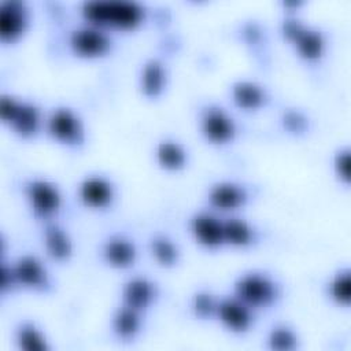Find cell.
Returning <instances> with one entry per match:
<instances>
[{"label": "cell", "mask_w": 351, "mask_h": 351, "mask_svg": "<svg viewBox=\"0 0 351 351\" xmlns=\"http://www.w3.org/2000/svg\"><path fill=\"white\" fill-rule=\"evenodd\" d=\"M78 15L82 21L115 33L140 27L147 22L149 8L140 0H82Z\"/></svg>", "instance_id": "cell-1"}, {"label": "cell", "mask_w": 351, "mask_h": 351, "mask_svg": "<svg viewBox=\"0 0 351 351\" xmlns=\"http://www.w3.org/2000/svg\"><path fill=\"white\" fill-rule=\"evenodd\" d=\"M45 111L33 99L3 90L0 95V122L14 136L30 140L44 133Z\"/></svg>", "instance_id": "cell-2"}, {"label": "cell", "mask_w": 351, "mask_h": 351, "mask_svg": "<svg viewBox=\"0 0 351 351\" xmlns=\"http://www.w3.org/2000/svg\"><path fill=\"white\" fill-rule=\"evenodd\" d=\"M230 293L248 304L255 311L271 308L282 299L284 287L270 271L263 269H247L232 281Z\"/></svg>", "instance_id": "cell-3"}, {"label": "cell", "mask_w": 351, "mask_h": 351, "mask_svg": "<svg viewBox=\"0 0 351 351\" xmlns=\"http://www.w3.org/2000/svg\"><path fill=\"white\" fill-rule=\"evenodd\" d=\"M280 33L306 63H317L326 53V33L319 26L306 22L293 11H288L281 18Z\"/></svg>", "instance_id": "cell-4"}, {"label": "cell", "mask_w": 351, "mask_h": 351, "mask_svg": "<svg viewBox=\"0 0 351 351\" xmlns=\"http://www.w3.org/2000/svg\"><path fill=\"white\" fill-rule=\"evenodd\" d=\"M21 195L30 214L41 222L56 219L64 208L62 186L47 176L32 174L21 181Z\"/></svg>", "instance_id": "cell-5"}, {"label": "cell", "mask_w": 351, "mask_h": 351, "mask_svg": "<svg viewBox=\"0 0 351 351\" xmlns=\"http://www.w3.org/2000/svg\"><path fill=\"white\" fill-rule=\"evenodd\" d=\"M66 49L80 59H101L115 48L114 33L90 22L78 19L64 33Z\"/></svg>", "instance_id": "cell-6"}, {"label": "cell", "mask_w": 351, "mask_h": 351, "mask_svg": "<svg viewBox=\"0 0 351 351\" xmlns=\"http://www.w3.org/2000/svg\"><path fill=\"white\" fill-rule=\"evenodd\" d=\"M44 133L67 148H81L88 138L84 117L77 108L64 103L55 104L45 111Z\"/></svg>", "instance_id": "cell-7"}, {"label": "cell", "mask_w": 351, "mask_h": 351, "mask_svg": "<svg viewBox=\"0 0 351 351\" xmlns=\"http://www.w3.org/2000/svg\"><path fill=\"white\" fill-rule=\"evenodd\" d=\"M197 132L200 137L217 147L234 143L240 136V123L232 111L217 101H208L197 110Z\"/></svg>", "instance_id": "cell-8"}, {"label": "cell", "mask_w": 351, "mask_h": 351, "mask_svg": "<svg viewBox=\"0 0 351 351\" xmlns=\"http://www.w3.org/2000/svg\"><path fill=\"white\" fill-rule=\"evenodd\" d=\"M7 263L15 288L32 292H49L53 284L51 270L45 261L34 252H21L12 258L1 255Z\"/></svg>", "instance_id": "cell-9"}, {"label": "cell", "mask_w": 351, "mask_h": 351, "mask_svg": "<svg viewBox=\"0 0 351 351\" xmlns=\"http://www.w3.org/2000/svg\"><path fill=\"white\" fill-rule=\"evenodd\" d=\"M206 206L219 214H237L252 200L251 188L234 178H219L207 185Z\"/></svg>", "instance_id": "cell-10"}, {"label": "cell", "mask_w": 351, "mask_h": 351, "mask_svg": "<svg viewBox=\"0 0 351 351\" xmlns=\"http://www.w3.org/2000/svg\"><path fill=\"white\" fill-rule=\"evenodd\" d=\"M75 197L86 210L106 211L115 204L118 186L110 176L100 171H89L75 184Z\"/></svg>", "instance_id": "cell-11"}, {"label": "cell", "mask_w": 351, "mask_h": 351, "mask_svg": "<svg viewBox=\"0 0 351 351\" xmlns=\"http://www.w3.org/2000/svg\"><path fill=\"white\" fill-rule=\"evenodd\" d=\"M186 232L191 239L203 250L217 251L225 247L223 240V214L207 206L192 211L186 221Z\"/></svg>", "instance_id": "cell-12"}, {"label": "cell", "mask_w": 351, "mask_h": 351, "mask_svg": "<svg viewBox=\"0 0 351 351\" xmlns=\"http://www.w3.org/2000/svg\"><path fill=\"white\" fill-rule=\"evenodd\" d=\"M99 259L114 270H129L140 258L137 241L125 232H111L99 243Z\"/></svg>", "instance_id": "cell-13"}, {"label": "cell", "mask_w": 351, "mask_h": 351, "mask_svg": "<svg viewBox=\"0 0 351 351\" xmlns=\"http://www.w3.org/2000/svg\"><path fill=\"white\" fill-rule=\"evenodd\" d=\"M33 10L27 0H0V43H19L32 29Z\"/></svg>", "instance_id": "cell-14"}, {"label": "cell", "mask_w": 351, "mask_h": 351, "mask_svg": "<svg viewBox=\"0 0 351 351\" xmlns=\"http://www.w3.org/2000/svg\"><path fill=\"white\" fill-rule=\"evenodd\" d=\"M213 321H217L226 332L243 336L255 326L256 311L233 293L219 295Z\"/></svg>", "instance_id": "cell-15"}, {"label": "cell", "mask_w": 351, "mask_h": 351, "mask_svg": "<svg viewBox=\"0 0 351 351\" xmlns=\"http://www.w3.org/2000/svg\"><path fill=\"white\" fill-rule=\"evenodd\" d=\"M118 298L119 303L147 314L159 302L160 287L148 274L134 273L121 282Z\"/></svg>", "instance_id": "cell-16"}, {"label": "cell", "mask_w": 351, "mask_h": 351, "mask_svg": "<svg viewBox=\"0 0 351 351\" xmlns=\"http://www.w3.org/2000/svg\"><path fill=\"white\" fill-rule=\"evenodd\" d=\"M228 95L236 108L247 112L263 110L271 100L269 88L259 80L250 77L234 78L229 84Z\"/></svg>", "instance_id": "cell-17"}, {"label": "cell", "mask_w": 351, "mask_h": 351, "mask_svg": "<svg viewBox=\"0 0 351 351\" xmlns=\"http://www.w3.org/2000/svg\"><path fill=\"white\" fill-rule=\"evenodd\" d=\"M169 66L160 56H148L138 66L137 89L145 99H159L169 88Z\"/></svg>", "instance_id": "cell-18"}, {"label": "cell", "mask_w": 351, "mask_h": 351, "mask_svg": "<svg viewBox=\"0 0 351 351\" xmlns=\"http://www.w3.org/2000/svg\"><path fill=\"white\" fill-rule=\"evenodd\" d=\"M41 244L45 255L58 263L69 262L75 254V241L71 233L56 219L43 222Z\"/></svg>", "instance_id": "cell-19"}, {"label": "cell", "mask_w": 351, "mask_h": 351, "mask_svg": "<svg viewBox=\"0 0 351 351\" xmlns=\"http://www.w3.org/2000/svg\"><path fill=\"white\" fill-rule=\"evenodd\" d=\"M152 156L158 167L171 173L182 171L191 163V151L188 145L171 136L160 137L154 143Z\"/></svg>", "instance_id": "cell-20"}, {"label": "cell", "mask_w": 351, "mask_h": 351, "mask_svg": "<svg viewBox=\"0 0 351 351\" xmlns=\"http://www.w3.org/2000/svg\"><path fill=\"white\" fill-rule=\"evenodd\" d=\"M225 247L247 250L259 241L258 228L239 214H223Z\"/></svg>", "instance_id": "cell-21"}, {"label": "cell", "mask_w": 351, "mask_h": 351, "mask_svg": "<svg viewBox=\"0 0 351 351\" xmlns=\"http://www.w3.org/2000/svg\"><path fill=\"white\" fill-rule=\"evenodd\" d=\"M145 314L118 303L110 315V330L119 341L136 340L144 329Z\"/></svg>", "instance_id": "cell-22"}, {"label": "cell", "mask_w": 351, "mask_h": 351, "mask_svg": "<svg viewBox=\"0 0 351 351\" xmlns=\"http://www.w3.org/2000/svg\"><path fill=\"white\" fill-rule=\"evenodd\" d=\"M148 251L156 265L171 269L182 259V250L178 241L166 232H154L148 237Z\"/></svg>", "instance_id": "cell-23"}, {"label": "cell", "mask_w": 351, "mask_h": 351, "mask_svg": "<svg viewBox=\"0 0 351 351\" xmlns=\"http://www.w3.org/2000/svg\"><path fill=\"white\" fill-rule=\"evenodd\" d=\"M14 343L21 351H49L52 344L45 330L33 319L23 318L14 328Z\"/></svg>", "instance_id": "cell-24"}, {"label": "cell", "mask_w": 351, "mask_h": 351, "mask_svg": "<svg viewBox=\"0 0 351 351\" xmlns=\"http://www.w3.org/2000/svg\"><path fill=\"white\" fill-rule=\"evenodd\" d=\"M325 295L336 306L348 307L351 303V270L348 266L336 269L325 284Z\"/></svg>", "instance_id": "cell-25"}, {"label": "cell", "mask_w": 351, "mask_h": 351, "mask_svg": "<svg viewBox=\"0 0 351 351\" xmlns=\"http://www.w3.org/2000/svg\"><path fill=\"white\" fill-rule=\"evenodd\" d=\"M265 346L271 351H293L299 348L300 337L292 325L277 322L266 332Z\"/></svg>", "instance_id": "cell-26"}, {"label": "cell", "mask_w": 351, "mask_h": 351, "mask_svg": "<svg viewBox=\"0 0 351 351\" xmlns=\"http://www.w3.org/2000/svg\"><path fill=\"white\" fill-rule=\"evenodd\" d=\"M219 295L214 293L210 289L202 288L196 289L191 298H189V311L196 319H203V321H213L214 319V313L217 307Z\"/></svg>", "instance_id": "cell-27"}, {"label": "cell", "mask_w": 351, "mask_h": 351, "mask_svg": "<svg viewBox=\"0 0 351 351\" xmlns=\"http://www.w3.org/2000/svg\"><path fill=\"white\" fill-rule=\"evenodd\" d=\"M332 173L339 182L350 184V167H351V149L348 145L337 147L330 156Z\"/></svg>", "instance_id": "cell-28"}, {"label": "cell", "mask_w": 351, "mask_h": 351, "mask_svg": "<svg viewBox=\"0 0 351 351\" xmlns=\"http://www.w3.org/2000/svg\"><path fill=\"white\" fill-rule=\"evenodd\" d=\"M284 121H285L287 125L295 123V122H293V121H295V112H291L289 115H285V117H284ZM303 123H304V121H299V118L296 117V128H298V130L302 129V125H303Z\"/></svg>", "instance_id": "cell-29"}]
</instances>
